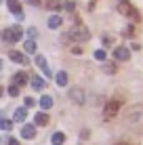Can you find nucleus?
Returning <instances> with one entry per match:
<instances>
[{
  "label": "nucleus",
  "mask_w": 143,
  "mask_h": 145,
  "mask_svg": "<svg viewBox=\"0 0 143 145\" xmlns=\"http://www.w3.org/2000/svg\"><path fill=\"white\" fill-rule=\"evenodd\" d=\"M21 135H23V139H34L36 137V126L34 124H25L21 128Z\"/></svg>",
  "instance_id": "10"
},
{
  "label": "nucleus",
  "mask_w": 143,
  "mask_h": 145,
  "mask_svg": "<svg viewBox=\"0 0 143 145\" xmlns=\"http://www.w3.org/2000/svg\"><path fill=\"white\" fill-rule=\"evenodd\" d=\"M65 8H67V11H70V13H74V8H76V4H74V2H65Z\"/></svg>",
  "instance_id": "26"
},
{
  "label": "nucleus",
  "mask_w": 143,
  "mask_h": 145,
  "mask_svg": "<svg viewBox=\"0 0 143 145\" xmlns=\"http://www.w3.org/2000/svg\"><path fill=\"white\" fill-rule=\"evenodd\" d=\"M114 57H116V61H129L131 51H129V48H124V46H118L114 51Z\"/></svg>",
  "instance_id": "6"
},
{
  "label": "nucleus",
  "mask_w": 143,
  "mask_h": 145,
  "mask_svg": "<svg viewBox=\"0 0 143 145\" xmlns=\"http://www.w3.org/2000/svg\"><path fill=\"white\" fill-rule=\"evenodd\" d=\"M55 82L59 84V86H65V84H67V74L65 72H59L55 76Z\"/></svg>",
  "instance_id": "18"
},
{
  "label": "nucleus",
  "mask_w": 143,
  "mask_h": 145,
  "mask_svg": "<svg viewBox=\"0 0 143 145\" xmlns=\"http://www.w3.org/2000/svg\"><path fill=\"white\" fill-rule=\"evenodd\" d=\"M0 69H2V61H0Z\"/></svg>",
  "instance_id": "32"
},
{
  "label": "nucleus",
  "mask_w": 143,
  "mask_h": 145,
  "mask_svg": "<svg viewBox=\"0 0 143 145\" xmlns=\"http://www.w3.org/2000/svg\"><path fill=\"white\" fill-rule=\"evenodd\" d=\"M2 40L4 42H19L23 36V29L19 27V25H13V27H7V29H2Z\"/></svg>",
  "instance_id": "2"
},
{
  "label": "nucleus",
  "mask_w": 143,
  "mask_h": 145,
  "mask_svg": "<svg viewBox=\"0 0 143 145\" xmlns=\"http://www.w3.org/2000/svg\"><path fill=\"white\" fill-rule=\"evenodd\" d=\"M23 48H25V53H36V42H34V40L29 38V40H25Z\"/></svg>",
  "instance_id": "19"
},
{
  "label": "nucleus",
  "mask_w": 143,
  "mask_h": 145,
  "mask_svg": "<svg viewBox=\"0 0 143 145\" xmlns=\"http://www.w3.org/2000/svg\"><path fill=\"white\" fill-rule=\"evenodd\" d=\"M118 11L124 15V17H131L133 21H139V13H137L135 8H133V4H131V2H126V0H122V2L118 4Z\"/></svg>",
  "instance_id": "4"
},
{
  "label": "nucleus",
  "mask_w": 143,
  "mask_h": 145,
  "mask_svg": "<svg viewBox=\"0 0 143 145\" xmlns=\"http://www.w3.org/2000/svg\"><path fill=\"white\" fill-rule=\"evenodd\" d=\"M72 53H74V55H82V48H80V46H74Z\"/></svg>",
  "instance_id": "27"
},
{
  "label": "nucleus",
  "mask_w": 143,
  "mask_h": 145,
  "mask_svg": "<svg viewBox=\"0 0 143 145\" xmlns=\"http://www.w3.org/2000/svg\"><path fill=\"white\" fill-rule=\"evenodd\" d=\"M13 84H17V86L27 84V74H25V72H17V74L13 76Z\"/></svg>",
  "instance_id": "11"
},
{
  "label": "nucleus",
  "mask_w": 143,
  "mask_h": 145,
  "mask_svg": "<svg viewBox=\"0 0 143 145\" xmlns=\"http://www.w3.org/2000/svg\"><path fill=\"white\" fill-rule=\"evenodd\" d=\"M0 128H2V131H11V128H13V122H11V120L0 118Z\"/></svg>",
  "instance_id": "21"
},
{
  "label": "nucleus",
  "mask_w": 143,
  "mask_h": 145,
  "mask_svg": "<svg viewBox=\"0 0 143 145\" xmlns=\"http://www.w3.org/2000/svg\"><path fill=\"white\" fill-rule=\"evenodd\" d=\"M40 107H42V112H46V109H51L53 107V97H48V95H44V97L40 99Z\"/></svg>",
  "instance_id": "13"
},
{
  "label": "nucleus",
  "mask_w": 143,
  "mask_h": 145,
  "mask_svg": "<svg viewBox=\"0 0 143 145\" xmlns=\"http://www.w3.org/2000/svg\"><path fill=\"white\" fill-rule=\"evenodd\" d=\"M36 105V99H32V97H25V107L29 109V107H34Z\"/></svg>",
  "instance_id": "25"
},
{
  "label": "nucleus",
  "mask_w": 143,
  "mask_h": 145,
  "mask_svg": "<svg viewBox=\"0 0 143 145\" xmlns=\"http://www.w3.org/2000/svg\"><path fill=\"white\" fill-rule=\"evenodd\" d=\"M48 27H51V29L61 27V17H59V15H53V17L48 19Z\"/></svg>",
  "instance_id": "17"
},
{
  "label": "nucleus",
  "mask_w": 143,
  "mask_h": 145,
  "mask_svg": "<svg viewBox=\"0 0 143 145\" xmlns=\"http://www.w3.org/2000/svg\"><path fill=\"white\" fill-rule=\"evenodd\" d=\"M48 122H51V118H48L46 112H40V114L34 116V124H36V126H46Z\"/></svg>",
  "instance_id": "8"
},
{
  "label": "nucleus",
  "mask_w": 143,
  "mask_h": 145,
  "mask_svg": "<svg viewBox=\"0 0 143 145\" xmlns=\"http://www.w3.org/2000/svg\"><path fill=\"white\" fill-rule=\"evenodd\" d=\"M44 86H46V84H44V80H42V78H38V76H34V78H32V88H34V91H42Z\"/></svg>",
  "instance_id": "15"
},
{
  "label": "nucleus",
  "mask_w": 143,
  "mask_h": 145,
  "mask_svg": "<svg viewBox=\"0 0 143 145\" xmlns=\"http://www.w3.org/2000/svg\"><path fill=\"white\" fill-rule=\"evenodd\" d=\"M51 143L53 145H63V143H65V135H63V133H55L51 137Z\"/></svg>",
  "instance_id": "16"
},
{
  "label": "nucleus",
  "mask_w": 143,
  "mask_h": 145,
  "mask_svg": "<svg viewBox=\"0 0 143 145\" xmlns=\"http://www.w3.org/2000/svg\"><path fill=\"white\" fill-rule=\"evenodd\" d=\"M44 7H46L48 11H59L63 4H61V0H44Z\"/></svg>",
  "instance_id": "12"
},
{
  "label": "nucleus",
  "mask_w": 143,
  "mask_h": 145,
  "mask_svg": "<svg viewBox=\"0 0 143 145\" xmlns=\"http://www.w3.org/2000/svg\"><path fill=\"white\" fill-rule=\"evenodd\" d=\"M8 145H19V143L15 141V139H8Z\"/></svg>",
  "instance_id": "30"
},
{
  "label": "nucleus",
  "mask_w": 143,
  "mask_h": 145,
  "mask_svg": "<svg viewBox=\"0 0 143 145\" xmlns=\"http://www.w3.org/2000/svg\"><path fill=\"white\" fill-rule=\"evenodd\" d=\"M120 105H122V99H118V97H114L112 101H107V105H105V109H103V116H105V120H112L118 114V109H120Z\"/></svg>",
  "instance_id": "3"
},
{
  "label": "nucleus",
  "mask_w": 143,
  "mask_h": 145,
  "mask_svg": "<svg viewBox=\"0 0 143 145\" xmlns=\"http://www.w3.org/2000/svg\"><path fill=\"white\" fill-rule=\"evenodd\" d=\"M95 59L97 61H105V51H95Z\"/></svg>",
  "instance_id": "24"
},
{
  "label": "nucleus",
  "mask_w": 143,
  "mask_h": 145,
  "mask_svg": "<svg viewBox=\"0 0 143 145\" xmlns=\"http://www.w3.org/2000/svg\"><path fill=\"white\" fill-rule=\"evenodd\" d=\"M88 38H91V32H88L82 23H76V25H74L70 32L63 36V40H65V42H67V40H74V42H86Z\"/></svg>",
  "instance_id": "1"
},
{
  "label": "nucleus",
  "mask_w": 143,
  "mask_h": 145,
  "mask_svg": "<svg viewBox=\"0 0 143 145\" xmlns=\"http://www.w3.org/2000/svg\"><path fill=\"white\" fill-rule=\"evenodd\" d=\"M29 4H34V7H40V0H27Z\"/></svg>",
  "instance_id": "29"
},
{
  "label": "nucleus",
  "mask_w": 143,
  "mask_h": 145,
  "mask_svg": "<svg viewBox=\"0 0 143 145\" xmlns=\"http://www.w3.org/2000/svg\"><path fill=\"white\" fill-rule=\"evenodd\" d=\"M8 57H11V61L21 63V65H25V63H27V57L23 53H19V51H11V53H8Z\"/></svg>",
  "instance_id": "9"
},
{
  "label": "nucleus",
  "mask_w": 143,
  "mask_h": 145,
  "mask_svg": "<svg viewBox=\"0 0 143 145\" xmlns=\"http://www.w3.org/2000/svg\"><path fill=\"white\" fill-rule=\"evenodd\" d=\"M116 145H129V143H116Z\"/></svg>",
  "instance_id": "31"
},
{
  "label": "nucleus",
  "mask_w": 143,
  "mask_h": 145,
  "mask_svg": "<svg viewBox=\"0 0 143 145\" xmlns=\"http://www.w3.org/2000/svg\"><path fill=\"white\" fill-rule=\"evenodd\" d=\"M25 118H27V107H19V109H15V120H17V122H23Z\"/></svg>",
  "instance_id": "14"
},
{
  "label": "nucleus",
  "mask_w": 143,
  "mask_h": 145,
  "mask_svg": "<svg viewBox=\"0 0 143 145\" xmlns=\"http://www.w3.org/2000/svg\"><path fill=\"white\" fill-rule=\"evenodd\" d=\"M36 65L40 67V69H46L48 65H46V59L42 57V55H36Z\"/></svg>",
  "instance_id": "20"
},
{
  "label": "nucleus",
  "mask_w": 143,
  "mask_h": 145,
  "mask_svg": "<svg viewBox=\"0 0 143 145\" xmlns=\"http://www.w3.org/2000/svg\"><path fill=\"white\" fill-rule=\"evenodd\" d=\"M27 36H29V38H34V36H36V29L29 27V29H27Z\"/></svg>",
  "instance_id": "28"
},
{
  "label": "nucleus",
  "mask_w": 143,
  "mask_h": 145,
  "mask_svg": "<svg viewBox=\"0 0 143 145\" xmlns=\"http://www.w3.org/2000/svg\"><path fill=\"white\" fill-rule=\"evenodd\" d=\"M8 11H11L15 17L19 19V21H21L23 19V11H21V4L17 2V0H8Z\"/></svg>",
  "instance_id": "5"
},
{
  "label": "nucleus",
  "mask_w": 143,
  "mask_h": 145,
  "mask_svg": "<svg viewBox=\"0 0 143 145\" xmlns=\"http://www.w3.org/2000/svg\"><path fill=\"white\" fill-rule=\"evenodd\" d=\"M70 99L74 103H78V105H82V103H84V93H82L80 88H72L70 91Z\"/></svg>",
  "instance_id": "7"
},
{
  "label": "nucleus",
  "mask_w": 143,
  "mask_h": 145,
  "mask_svg": "<svg viewBox=\"0 0 143 145\" xmlns=\"http://www.w3.org/2000/svg\"><path fill=\"white\" fill-rule=\"evenodd\" d=\"M103 72L105 74H116V63H103Z\"/></svg>",
  "instance_id": "22"
},
{
  "label": "nucleus",
  "mask_w": 143,
  "mask_h": 145,
  "mask_svg": "<svg viewBox=\"0 0 143 145\" xmlns=\"http://www.w3.org/2000/svg\"><path fill=\"white\" fill-rule=\"evenodd\" d=\"M8 95H11V97H17V95H19V86H17V84L8 86Z\"/></svg>",
  "instance_id": "23"
}]
</instances>
